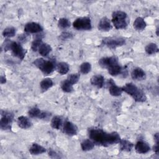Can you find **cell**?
I'll list each match as a JSON object with an SVG mask.
<instances>
[{
    "label": "cell",
    "mask_w": 159,
    "mask_h": 159,
    "mask_svg": "<svg viewBox=\"0 0 159 159\" xmlns=\"http://www.w3.org/2000/svg\"><path fill=\"white\" fill-rule=\"evenodd\" d=\"M88 137L94 144L103 147L118 143L121 139L119 134L116 132L107 133L102 129L96 127L88 129Z\"/></svg>",
    "instance_id": "6da1fadb"
},
{
    "label": "cell",
    "mask_w": 159,
    "mask_h": 159,
    "mask_svg": "<svg viewBox=\"0 0 159 159\" xmlns=\"http://www.w3.org/2000/svg\"><path fill=\"white\" fill-rule=\"evenodd\" d=\"M121 88L123 91L130 95L137 102H144L147 99L145 93L132 83H126Z\"/></svg>",
    "instance_id": "7a4b0ae2"
},
{
    "label": "cell",
    "mask_w": 159,
    "mask_h": 159,
    "mask_svg": "<svg viewBox=\"0 0 159 159\" xmlns=\"http://www.w3.org/2000/svg\"><path fill=\"white\" fill-rule=\"evenodd\" d=\"M4 49L5 51L10 50L14 57H17L20 60H23L25 55V50L20 43L15 41H11L9 39L5 40Z\"/></svg>",
    "instance_id": "3957f363"
},
{
    "label": "cell",
    "mask_w": 159,
    "mask_h": 159,
    "mask_svg": "<svg viewBox=\"0 0 159 159\" xmlns=\"http://www.w3.org/2000/svg\"><path fill=\"white\" fill-rule=\"evenodd\" d=\"M33 63L34 65L45 75L52 73L55 68V65L53 61L45 60L42 58L35 59Z\"/></svg>",
    "instance_id": "277c9868"
},
{
    "label": "cell",
    "mask_w": 159,
    "mask_h": 159,
    "mask_svg": "<svg viewBox=\"0 0 159 159\" xmlns=\"http://www.w3.org/2000/svg\"><path fill=\"white\" fill-rule=\"evenodd\" d=\"M127 14L122 11H116L112 14V22L116 29H125L127 26Z\"/></svg>",
    "instance_id": "5b68a950"
},
{
    "label": "cell",
    "mask_w": 159,
    "mask_h": 159,
    "mask_svg": "<svg viewBox=\"0 0 159 159\" xmlns=\"http://www.w3.org/2000/svg\"><path fill=\"white\" fill-rule=\"evenodd\" d=\"M0 127L2 130H10L14 119V114L11 112L1 110Z\"/></svg>",
    "instance_id": "8992f818"
},
{
    "label": "cell",
    "mask_w": 159,
    "mask_h": 159,
    "mask_svg": "<svg viewBox=\"0 0 159 159\" xmlns=\"http://www.w3.org/2000/svg\"><path fill=\"white\" fill-rule=\"evenodd\" d=\"M75 29L78 30H89L92 29L91 19L89 17H83L76 19L73 23Z\"/></svg>",
    "instance_id": "52a82bcc"
},
{
    "label": "cell",
    "mask_w": 159,
    "mask_h": 159,
    "mask_svg": "<svg viewBox=\"0 0 159 159\" xmlns=\"http://www.w3.org/2000/svg\"><path fill=\"white\" fill-rule=\"evenodd\" d=\"M125 43L124 39L122 37H108L102 40V44L110 48H116L122 46Z\"/></svg>",
    "instance_id": "ba28073f"
},
{
    "label": "cell",
    "mask_w": 159,
    "mask_h": 159,
    "mask_svg": "<svg viewBox=\"0 0 159 159\" xmlns=\"http://www.w3.org/2000/svg\"><path fill=\"white\" fill-rule=\"evenodd\" d=\"M28 115L31 118H38L42 120H47L51 116V113L47 111H41L37 107H34L29 110Z\"/></svg>",
    "instance_id": "9c48e42d"
},
{
    "label": "cell",
    "mask_w": 159,
    "mask_h": 159,
    "mask_svg": "<svg viewBox=\"0 0 159 159\" xmlns=\"http://www.w3.org/2000/svg\"><path fill=\"white\" fill-rule=\"evenodd\" d=\"M99 65L103 68H108L112 65L119 63L118 58L116 56L109 57H102L98 61Z\"/></svg>",
    "instance_id": "30bf717a"
},
{
    "label": "cell",
    "mask_w": 159,
    "mask_h": 159,
    "mask_svg": "<svg viewBox=\"0 0 159 159\" xmlns=\"http://www.w3.org/2000/svg\"><path fill=\"white\" fill-rule=\"evenodd\" d=\"M24 32L29 34H37L40 33L43 30L42 25L37 22H30L25 24L24 28Z\"/></svg>",
    "instance_id": "8fae6325"
},
{
    "label": "cell",
    "mask_w": 159,
    "mask_h": 159,
    "mask_svg": "<svg viewBox=\"0 0 159 159\" xmlns=\"http://www.w3.org/2000/svg\"><path fill=\"white\" fill-rule=\"evenodd\" d=\"M63 132L68 135L73 136L77 134L78 128L71 122L66 120L63 124Z\"/></svg>",
    "instance_id": "7c38bea8"
},
{
    "label": "cell",
    "mask_w": 159,
    "mask_h": 159,
    "mask_svg": "<svg viewBox=\"0 0 159 159\" xmlns=\"http://www.w3.org/2000/svg\"><path fill=\"white\" fill-rule=\"evenodd\" d=\"M135 150L139 154H145L150 150V145L145 142L138 141L135 145Z\"/></svg>",
    "instance_id": "4fadbf2b"
},
{
    "label": "cell",
    "mask_w": 159,
    "mask_h": 159,
    "mask_svg": "<svg viewBox=\"0 0 159 159\" xmlns=\"http://www.w3.org/2000/svg\"><path fill=\"white\" fill-rule=\"evenodd\" d=\"M98 28L99 30L102 32H108L111 28V23L110 20L107 17H102L99 22L98 25Z\"/></svg>",
    "instance_id": "5bb4252c"
},
{
    "label": "cell",
    "mask_w": 159,
    "mask_h": 159,
    "mask_svg": "<svg viewBox=\"0 0 159 159\" xmlns=\"http://www.w3.org/2000/svg\"><path fill=\"white\" fill-rule=\"evenodd\" d=\"M131 77L134 80L142 81L145 80L146 73L141 68L137 67L131 72Z\"/></svg>",
    "instance_id": "9a60e30c"
},
{
    "label": "cell",
    "mask_w": 159,
    "mask_h": 159,
    "mask_svg": "<svg viewBox=\"0 0 159 159\" xmlns=\"http://www.w3.org/2000/svg\"><path fill=\"white\" fill-rule=\"evenodd\" d=\"M17 124L20 128L23 129H29L31 127V126L32 125V123L31 120L27 117L24 116H19L17 118Z\"/></svg>",
    "instance_id": "2e32d148"
},
{
    "label": "cell",
    "mask_w": 159,
    "mask_h": 159,
    "mask_svg": "<svg viewBox=\"0 0 159 159\" xmlns=\"http://www.w3.org/2000/svg\"><path fill=\"white\" fill-rule=\"evenodd\" d=\"M109 91L110 94L112 96H119L121 95L122 93L123 92L122 88L117 86L112 80V79H110L109 80Z\"/></svg>",
    "instance_id": "e0dca14e"
},
{
    "label": "cell",
    "mask_w": 159,
    "mask_h": 159,
    "mask_svg": "<svg viewBox=\"0 0 159 159\" xmlns=\"http://www.w3.org/2000/svg\"><path fill=\"white\" fill-rule=\"evenodd\" d=\"M90 81L92 85L98 88H101L104 84V78L101 75H94L91 77Z\"/></svg>",
    "instance_id": "ac0fdd59"
},
{
    "label": "cell",
    "mask_w": 159,
    "mask_h": 159,
    "mask_svg": "<svg viewBox=\"0 0 159 159\" xmlns=\"http://www.w3.org/2000/svg\"><path fill=\"white\" fill-rule=\"evenodd\" d=\"M45 152H46V149L43 147L36 143H33L29 148V152L30 153L31 155H40L45 153Z\"/></svg>",
    "instance_id": "d6986e66"
},
{
    "label": "cell",
    "mask_w": 159,
    "mask_h": 159,
    "mask_svg": "<svg viewBox=\"0 0 159 159\" xmlns=\"http://www.w3.org/2000/svg\"><path fill=\"white\" fill-rule=\"evenodd\" d=\"M134 29L137 31H142L145 29L146 27V22L143 20V18L139 17L135 19V20L134 22Z\"/></svg>",
    "instance_id": "ffe728a7"
},
{
    "label": "cell",
    "mask_w": 159,
    "mask_h": 159,
    "mask_svg": "<svg viewBox=\"0 0 159 159\" xmlns=\"http://www.w3.org/2000/svg\"><path fill=\"white\" fill-rule=\"evenodd\" d=\"M119 143L120 148L122 151L130 152L134 147V144L130 141L125 139H120Z\"/></svg>",
    "instance_id": "44dd1931"
},
{
    "label": "cell",
    "mask_w": 159,
    "mask_h": 159,
    "mask_svg": "<svg viewBox=\"0 0 159 159\" xmlns=\"http://www.w3.org/2000/svg\"><path fill=\"white\" fill-rule=\"evenodd\" d=\"M52 50V47L49 44L47 43H42L40 46L38 52L40 55L43 57H47L51 52Z\"/></svg>",
    "instance_id": "7402d4cb"
},
{
    "label": "cell",
    "mask_w": 159,
    "mask_h": 159,
    "mask_svg": "<svg viewBox=\"0 0 159 159\" xmlns=\"http://www.w3.org/2000/svg\"><path fill=\"white\" fill-rule=\"evenodd\" d=\"M53 85V81L52 79L47 78L45 79H43L40 83V89L42 91H46L49 88H52Z\"/></svg>",
    "instance_id": "603a6c76"
},
{
    "label": "cell",
    "mask_w": 159,
    "mask_h": 159,
    "mask_svg": "<svg viewBox=\"0 0 159 159\" xmlns=\"http://www.w3.org/2000/svg\"><path fill=\"white\" fill-rule=\"evenodd\" d=\"M70 69L69 65L64 61L60 62L58 63L57 65V70L60 75H65L66 74Z\"/></svg>",
    "instance_id": "cb8c5ba5"
},
{
    "label": "cell",
    "mask_w": 159,
    "mask_h": 159,
    "mask_svg": "<svg viewBox=\"0 0 159 159\" xmlns=\"http://www.w3.org/2000/svg\"><path fill=\"white\" fill-rule=\"evenodd\" d=\"M94 147V143L91 139L84 140L81 143V149L84 152H87V151L93 150Z\"/></svg>",
    "instance_id": "d4e9b609"
},
{
    "label": "cell",
    "mask_w": 159,
    "mask_h": 159,
    "mask_svg": "<svg viewBox=\"0 0 159 159\" xmlns=\"http://www.w3.org/2000/svg\"><path fill=\"white\" fill-rule=\"evenodd\" d=\"M42 36L41 34L37 35L31 44V48L33 51L36 52L39 50L40 46L42 43Z\"/></svg>",
    "instance_id": "484cf974"
},
{
    "label": "cell",
    "mask_w": 159,
    "mask_h": 159,
    "mask_svg": "<svg viewBox=\"0 0 159 159\" xmlns=\"http://www.w3.org/2000/svg\"><path fill=\"white\" fill-rule=\"evenodd\" d=\"M63 125L62 119L59 116H54L51 120V126L55 129H60Z\"/></svg>",
    "instance_id": "4316f807"
},
{
    "label": "cell",
    "mask_w": 159,
    "mask_h": 159,
    "mask_svg": "<svg viewBox=\"0 0 159 159\" xmlns=\"http://www.w3.org/2000/svg\"><path fill=\"white\" fill-rule=\"evenodd\" d=\"M107 71H108V73H109V75H111V76H116L121 73L122 67L119 65V63L115 64V65H112L110 67H109L107 68Z\"/></svg>",
    "instance_id": "83f0119b"
},
{
    "label": "cell",
    "mask_w": 159,
    "mask_h": 159,
    "mask_svg": "<svg viewBox=\"0 0 159 159\" xmlns=\"http://www.w3.org/2000/svg\"><path fill=\"white\" fill-rule=\"evenodd\" d=\"M145 50L148 55H153L158 53V47L156 43H150L147 45V46L145 48Z\"/></svg>",
    "instance_id": "f1b7e54d"
},
{
    "label": "cell",
    "mask_w": 159,
    "mask_h": 159,
    "mask_svg": "<svg viewBox=\"0 0 159 159\" xmlns=\"http://www.w3.org/2000/svg\"><path fill=\"white\" fill-rule=\"evenodd\" d=\"M16 29L14 27H7L5 28L2 32V35L4 37L11 38L16 35Z\"/></svg>",
    "instance_id": "f546056e"
},
{
    "label": "cell",
    "mask_w": 159,
    "mask_h": 159,
    "mask_svg": "<svg viewBox=\"0 0 159 159\" xmlns=\"http://www.w3.org/2000/svg\"><path fill=\"white\" fill-rule=\"evenodd\" d=\"M73 84H71L66 79L61 83V88L65 93H71L73 91Z\"/></svg>",
    "instance_id": "4dcf8cb0"
},
{
    "label": "cell",
    "mask_w": 159,
    "mask_h": 159,
    "mask_svg": "<svg viewBox=\"0 0 159 159\" xmlns=\"http://www.w3.org/2000/svg\"><path fill=\"white\" fill-rule=\"evenodd\" d=\"M70 25H71V22L69 20V19L65 17L60 19L58 22V26L59 28L61 29H66L70 27Z\"/></svg>",
    "instance_id": "1f68e13d"
},
{
    "label": "cell",
    "mask_w": 159,
    "mask_h": 159,
    "mask_svg": "<svg viewBox=\"0 0 159 159\" xmlns=\"http://www.w3.org/2000/svg\"><path fill=\"white\" fill-rule=\"evenodd\" d=\"M91 65L88 62H84L80 66V71L83 74H88L91 71Z\"/></svg>",
    "instance_id": "d6a6232c"
},
{
    "label": "cell",
    "mask_w": 159,
    "mask_h": 159,
    "mask_svg": "<svg viewBox=\"0 0 159 159\" xmlns=\"http://www.w3.org/2000/svg\"><path fill=\"white\" fill-rule=\"evenodd\" d=\"M80 78V75L79 73H72L68 76L66 80L71 84H76Z\"/></svg>",
    "instance_id": "836d02e7"
},
{
    "label": "cell",
    "mask_w": 159,
    "mask_h": 159,
    "mask_svg": "<svg viewBox=\"0 0 159 159\" xmlns=\"http://www.w3.org/2000/svg\"><path fill=\"white\" fill-rule=\"evenodd\" d=\"M71 34L70 33H68V32H63L61 35H60V38L62 39V40H65L66 39H69V38H71Z\"/></svg>",
    "instance_id": "e575fe53"
},
{
    "label": "cell",
    "mask_w": 159,
    "mask_h": 159,
    "mask_svg": "<svg viewBox=\"0 0 159 159\" xmlns=\"http://www.w3.org/2000/svg\"><path fill=\"white\" fill-rule=\"evenodd\" d=\"M48 155L52 158H60V156L56 152H55L54 150H49Z\"/></svg>",
    "instance_id": "d590c367"
},
{
    "label": "cell",
    "mask_w": 159,
    "mask_h": 159,
    "mask_svg": "<svg viewBox=\"0 0 159 159\" xmlns=\"http://www.w3.org/2000/svg\"><path fill=\"white\" fill-rule=\"evenodd\" d=\"M153 149L154 152L157 155H158V153H159V143H155V145L153 147Z\"/></svg>",
    "instance_id": "8d00e7d4"
},
{
    "label": "cell",
    "mask_w": 159,
    "mask_h": 159,
    "mask_svg": "<svg viewBox=\"0 0 159 159\" xmlns=\"http://www.w3.org/2000/svg\"><path fill=\"white\" fill-rule=\"evenodd\" d=\"M0 83L1 84H4L6 83V76L4 75H1L0 77Z\"/></svg>",
    "instance_id": "74e56055"
}]
</instances>
